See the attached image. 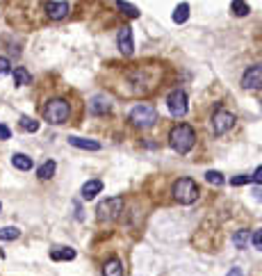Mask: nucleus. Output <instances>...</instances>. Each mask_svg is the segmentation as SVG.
<instances>
[{"instance_id":"obj_1","label":"nucleus","mask_w":262,"mask_h":276,"mask_svg":"<svg viewBox=\"0 0 262 276\" xmlns=\"http://www.w3.org/2000/svg\"><path fill=\"white\" fill-rule=\"evenodd\" d=\"M194 142H196V132H194V128L187 125V124L176 125V128L171 130V135H169L171 149H173L176 153H180V155L190 153L191 146H194Z\"/></svg>"},{"instance_id":"obj_3","label":"nucleus","mask_w":262,"mask_h":276,"mask_svg":"<svg viewBox=\"0 0 262 276\" xmlns=\"http://www.w3.org/2000/svg\"><path fill=\"white\" fill-rule=\"evenodd\" d=\"M130 121L135 128H151L157 121V112L148 103H139V105H135L130 110Z\"/></svg>"},{"instance_id":"obj_31","label":"nucleus","mask_w":262,"mask_h":276,"mask_svg":"<svg viewBox=\"0 0 262 276\" xmlns=\"http://www.w3.org/2000/svg\"><path fill=\"white\" fill-rule=\"evenodd\" d=\"M226 276H244V274H242V270H239V267H233V270H230Z\"/></svg>"},{"instance_id":"obj_18","label":"nucleus","mask_w":262,"mask_h":276,"mask_svg":"<svg viewBox=\"0 0 262 276\" xmlns=\"http://www.w3.org/2000/svg\"><path fill=\"white\" fill-rule=\"evenodd\" d=\"M233 244H235L237 249H246L251 244V230H237L235 235H233Z\"/></svg>"},{"instance_id":"obj_28","label":"nucleus","mask_w":262,"mask_h":276,"mask_svg":"<svg viewBox=\"0 0 262 276\" xmlns=\"http://www.w3.org/2000/svg\"><path fill=\"white\" fill-rule=\"evenodd\" d=\"M251 183H256V185H262V165L258 167L256 171H253V176H251Z\"/></svg>"},{"instance_id":"obj_10","label":"nucleus","mask_w":262,"mask_h":276,"mask_svg":"<svg viewBox=\"0 0 262 276\" xmlns=\"http://www.w3.org/2000/svg\"><path fill=\"white\" fill-rule=\"evenodd\" d=\"M69 12H71V7H69V2H64V0H59V2H48L46 5V14L52 21L64 19Z\"/></svg>"},{"instance_id":"obj_22","label":"nucleus","mask_w":262,"mask_h":276,"mask_svg":"<svg viewBox=\"0 0 262 276\" xmlns=\"http://www.w3.org/2000/svg\"><path fill=\"white\" fill-rule=\"evenodd\" d=\"M50 258H52V260H73V258H75V251H73L71 247H69V249H66V247H62V249L52 251Z\"/></svg>"},{"instance_id":"obj_27","label":"nucleus","mask_w":262,"mask_h":276,"mask_svg":"<svg viewBox=\"0 0 262 276\" xmlns=\"http://www.w3.org/2000/svg\"><path fill=\"white\" fill-rule=\"evenodd\" d=\"M251 242H253V247H256L258 251H262V228L256 230V233L251 235Z\"/></svg>"},{"instance_id":"obj_16","label":"nucleus","mask_w":262,"mask_h":276,"mask_svg":"<svg viewBox=\"0 0 262 276\" xmlns=\"http://www.w3.org/2000/svg\"><path fill=\"white\" fill-rule=\"evenodd\" d=\"M55 169H57V165H55V160H46L44 165L37 169V176L41 178V180H48V178L55 176Z\"/></svg>"},{"instance_id":"obj_20","label":"nucleus","mask_w":262,"mask_h":276,"mask_svg":"<svg viewBox=\"0 0 262 276\" xmlns=\"http://www.w3.org/2000/svg\"><path fill=\"white\" fill-rule=\"evenodd\" d=\"M190 19V5L187 2H180V5L173 9V23H185Z\"/></svg>"},{"instance_id":"obj_9","label":"nucleus","mask_w":262,"mask_h":276,"mask_svg":"<svg viewBox=\"0 0 262 276\" xmlns=\"http://www.w3.org/2000/svg\"><path fill=\"white\" fill-rule=\"evenodd\" d=\"M117 46L119 50L123 55H132V50H135V39H132V27H121L117 34Z\"/></svg>"},{"instance_id":"obj_23","label":"nucleus","mask_w":262,"mask_h":276,"mask_svg":"<svg viewBox=\"0 0 262 276\" xmlns=\"http://www.w3.org/2000/svg\"><path fill=\"white\" fill-rule=\"evenodd\" d=\"M117 9H121V12H123L125 16H130V19H137V16H139L137 7L130 5V2H125V0H117Z\"/></svg>"},{"instance_id":"obj_13","label":"nucleus","mask_w":262,"mask_h":276,"mask_svg":"<svg viewBox=\"0 0 262 276\" xmlns=\"http://www.w3.org/2000/svg\"><path fill=\"white\" fill-rule=\"evenodd\" d=\"M14 85L16 87L32 85V75H30V71H27L25 66H16V69H14Z\"/></svg>"},{"instance_id":"obj_25","label":"nucleus","mask_w":262,"mask_h":276,"mask_svg":"<svg viewBox=\"0 0 262 276\" xmlns=\"http://www.w3.org/2000/svg\"><path fill=\"white\" fill-rule=\"evenodd\" d=\"M205 180H208L210 185H214V187H221L223 183H226V180H223V174L221 171H205Z\"/></svg>"},{"instance_id":"obj_4","label":"nucleus","mask_w":262,"mask_h":276,"mask_svg":"<svg viewBox=\"0 0 262 276\" xmlns=\"http://www.w3.org/2000/svg\"><path fill=\"white\" fill-rule=\"evenodd\" d=\"M44 117H46L48 124H64L66 119H69V103L62 99H52L48 100V105L44 107Z\"/></svg>"},{"instance_id":"obj_21","label":"nucleus","mask_w":262,"mask_h":276,"mask_svg":"<svg viewBox=\"0 0 262 276\" xmlns=\"http://www.w3.org/2000/svg\"><path fill=\"white\" fill-rule=\"evenodd\" d=\"M230 12L242 19V16H246L251 9H249V5H246V0H233V2H230Z\"/></svg>"},{"instance_id":"obj_30","label":"nucleus","mask_w":262,"mask_h":276,"mask_svg":"<svg viewBox=\"0 0 262 276\" xmlns=\"http://www.w3.org/2000/svg\"><path fill=\"white\" fill-rule=\"evenodd\" d=\"M9 135H12V132H9V128H7L5 124H0V139H9Z\"/></svg>"},{"instance_id":"obj_29","label":"nucleus","mask_w":262,"mask_h":276,"mask_svg":"<svg viewBox=\"0 0 262 276\" xmlns=\"http://www.w3.org/2000/svg\"><path fill=\"white\" fill-rule=\"evenodd\" d=\"M7 71H9V59L0 57V75H2V73H7Z\"/></svg>"},{"instance_id":"obj_6","label":"nucleus","mask_w":262,"mask_h":276,"mask_svg":"<svg viewBox=\"0 0 262 276\" xmlns=\"http://www.w3.org/2000/svg\"><path fill=\"white\" fill-rule=\"evenodd\" d=\"M235 125V114L228 110H216L212 117V132L214 135H226Z\"/></svg>"},{"instance_id":"obj_15","label":"nucleus","mask_w":262,"mask_h":276,"mask_svg":"<svg viewBox=\"0 0 262 276\" xmlns=\"http://www.w3.org/2000/svg\"><path fill=\"white\" fill-rule=\"evenodd\" d=\"M103 276H123V263H121L119 258L107 260L103 267Z\"/></svg>"},{"instance_id":"obj_32","label":"nucleus","mask_w":262,"mask_h":276,"mask_svg":"<svg viewBox=\"0 0 262 276\" xmlns=\"http://www.w3.org/2000/svg\"><path fill=\"white\" fill-rule=\"evenodd\" d=\"M0 210H2V203H0Z\"/></svg>"},{"instance_id":"obj_14","label":"nucleus","mask_w":262,"mask_h":276,"mask_svg":"<svg viewBox=\"0 0 262 276\" xmlns=\"http://www.w3.org/2000/svg\"><path fill=\"white\" fill-rule=\"evenodd\" d=\"M110 100L105 99V96H94L92 100H89V110L94 112V114H105V112H110Z\"/></svg>"},{"instance_id":"obj_7","label":"nucleus","mask_w":262,"mask_h":276,"mask_svg":"<svg viewBox=\"0 0 262 276\" xmlns=\"http://www.w3.org/2000/svg\"><path fill=\"white\" fill-rule=\"evenodd\" d=\"M167 107L173 117H185L187 114V94L183 89H173L167 96Z\"/></svg>"},{"instance_id":"obj_8","label":"nucleus","mask_w":262,"mask_h":276,"mask_svg":"<svg viewBox=\"0 0 262 276\" xmlns=\"http://www.w3.org/2000/svg\"><path fill=\"white\" fill-rule=\"evenodd\" d=\"M242 87L244 89H251V92L262 89V64H253V66H249V69L244 71Z\"/></svg>"},{"instance_id":"obj_2","label":"nucleus","mask_w":262,"mask_h":276,"mask_svg":"<svg viewBox=\"0 0 262 276\" xmlns=\"http://www.w3.org/2000/svg\"><path fill=\"white\" fill-rule=\"evenodd\" d=\"M171 194H173V199H176L178 203L183 205H190L194 203L198 199V185L191 180V178H180V180H176L173 183V190H171Z\"/></svg>"},{"instance_id":"obj_5","label":"nucleus","mask_w":262,"mask_h":276,"mask_svg":"<svg viewBox=\"0 0 262 276\" xmlns=\"http://www.w3.org/2000/svg\"><path fill=\"white\" fill-rule=\"evenodd\" d=\"M123 212V197H110L98 205V219L100 222H114Z\"/></svg>"},{"instance_id":"obj_12","label":"nucleus","mask_w":262,"mask_h":276,"mask_svg":"<svg viewBox=\"0 0 262 276\" xmlns=\"http://www.w3.org/2000/svg\"><path fill=\"white\" fill-rule=\"evenodd\" d=\"M100 192H103V180H87V183L82 185V199H85V201L96 199Z\"/></svg>"},{"instance_id":"obj_26","label":"nucleus","mask_w":262,"mask_h":276,"mask_svg":"<svg viewBox=\"0 0 262 276\" xmlns=\"http://www.w3.org/2000/svg\"><path fill=\"white\" fill-rule=\"evenodd\" d=\"M251 183V176H235L230 178V185L233 187H242V185H249Z\"/></svg>"},{"instance_id":"obj_19","label":"nucleus","mask_w":262,"mask_h":276,"mask_svg":"<svg viewBox=\"0 0 262 276\" xmlns=\"http://www.w3.org/2000/svg\"><path fill=\"white\" fill-rule=\"evenodd\" d=\"M21 237V230L16 226H5V228H0V242H14V240H19Z\"/></svg>"},{"instance_id":"obj_11","label":"nucleus","mask_w":262,"mask_h":276,"mask_svg":"<svg viewBox=\"0 0 262 276\" xmlns=\"http://www.w3.org/2000/svg\"><path fill=\"white\" fill-rule=\"evenodd\" d=\"M69 144L75 146V149H85V151H100V142H96V139H85V137L71 135V137H69Z\"/></svg>"},{"instance_id":"obj_24","label":"nucleus","mask_w":262,"mask_h":276,"mask_svg":"<svg viewBox=\"0 0 262 276\" xmlns=\"http://www.w3.org/2000/svg\"><path fill=\"white\" fill-rule=\"evenodd\" d=\"M21 128H23V130L25 132H37L39 130V121H37V119H32V117H21Z\"/></svg>"},{"instance_id":"obj_17","label":"nucleus","mask_w":262,"mask_h":276,"mask_svg":"<svg viewBox=\"0 0 262 276\" xmlns=\"http://www.w3.org/2000/svg\"><path fill=\"white\" fill-rule=\"evenodd\" d=\"M12 165L21 171H27V169H32V158H27V155H23V153H14Z\"/></svg>"}]
</instances>
